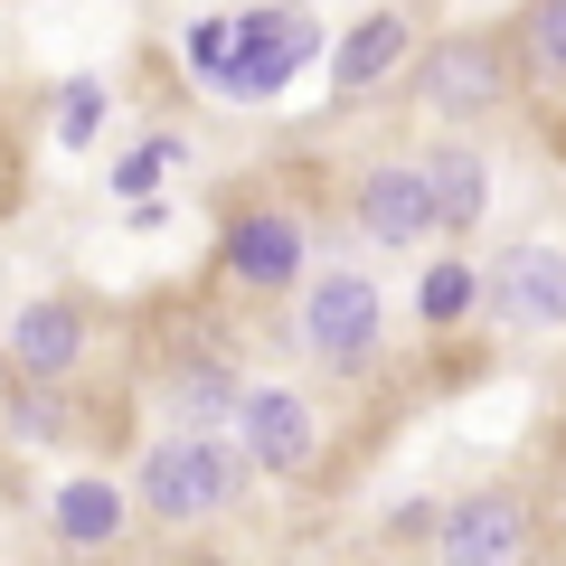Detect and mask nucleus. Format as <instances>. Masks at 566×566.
Wrapping results in <instances>:
<instances>
[{
	"mask_svg": "<svg viewBox=\"0 0 566 566\" xmlns=\"http://www.w3.org/2000/svg\"><path fill=\"white\" fill-rule=\"evenodd\" d=\"M237 434H245V463L274 472V482L312 472V453H322V416H312V397H293V387H245Z\"/></svg>",
	"mask_w": 566,
	"mask_h": 566,
	"instance_id": "0eeeda50",
	"label": "nucleus"
},
{
	"mask_svg": "<svg viewBox=\"0 0 566 566\" xmlns=\"http://www.w3.org/2000/svg\"><path fill=\"white\" fill-rule=\"evenodd\" d=\"M245 444H227V434H170V444H151L142 453V520H170V528H189V520H218V510H237V491H245Z\"/></svg>",
	"mask_w": 566,
	"mask_h": 566,
	"instance_id": "f257e3e1",
	"label": "nucleus"
},
{
	"mask_svg": "<svg viewBox=\"0 0 566 566\" xmlns=\"http://www.w3.org/2000/svg\"><path fill=\"white\" fill-rule=\"evenodd\" d=\"M170 151H180V142H133V151L114 161V189H123V199H151V180H161Z\"/></svg>",
	"mask_w": 566,
	"mask_h": 566,
	"instance_id": "6ab92c4d",
	"label": "nucleus"
},
{
	"mask_svg": "<svg viewBox=\"0 0 566 566\" xmlns=\"http://www.w3.org/2000/svg\"><path fill=\"white\" fill-rule=\"evenodd\" d=\"M472 293H482V283H472V264H424V283H416V312H424V322H434V331H453V322H463V312H472Z\"/></svg>",
	"mask_w": 566,
	"mask_h": 566,
	"instance_id": "4468645a",
	"label": "nucleus"
},
{
	"mask_svg": "<svg viewBox=\"0 0 566 566\" xmlns=\"http://www.w3.org/2000/svg\"><path fill=\"white\" fill-rule=\"evenodd\" d=\"M123 520H133V501H123L104 472H66V482L48 491V528H57L66 547H114Z\"/></svg>",
	"mask_w": 566,
	"mask_h": 566,
	"instance_id": "f8f14e48",
	"label": "nucleus"
},
{
	"mask_svg": "<svg viewBox=\"0 0 566 566\" xmlns=\"http://www.w3.org/2000/svg\"><path fill=\"white\" fill-rule=\"evenodd\" d=\"M424 199H434V227H444V237H472V227H482V208H491L482 151H463V142L424 151Z\"/></svg>",
	"mask_w": 566,
	"mask_h": 566,
	"instance_id": "ddd939ff",
	"label": "nucleus"
},
{
	"mask_svg": "<svg viewBox=\"0 0 566 566\" xmlns=\"http://www.w3.org/2000/svg\"><path fill=\"white\" fill-rule=\"evenodd\" d=\"M378 340H387V303H378L368 274H322L303 293V349L322 368H368Z\"/></svg>",
	"mask_w": 566,
	"mask_h": 566,
	"instance_id": "20e7f679",
	"label": "nucleus"
},
{
	"mask_svg": "<svg viewBox=\"0 0 566 566\" xmlns=\"http://www.w3.org/2000/svg\"><path fill=\"white\" fill-rule=\"evenodd\" d=\"M199 566H208V557H199Z\"/></svg>",
	"mask_w": 566,
	"mask_h": 566,
	"instance_id": "412c9836",
	"label": "nucleus"
},
{
	"mask_svg": "<svg viewBox=\"0 0 566 566\" xmlns=\"http://www.w3.org/2000/svg\"><path fill=\"white\" fill-rule=\"evenodd\" d=\"M76 359H85V312L76 303H29L20 322H10V368H20L29 387H57Z\"/></svg>",
	"mask_w": 566,
	"mask_h": 566,
	"instance_id": "1a4fd4ad",
	"label": "nucleus"
},
{
	"mask_svg": "<svg viewBox=\"0 0 566 566\" xmlns=\"http://www.w3.org/2000/svg\"><path fill=\"white\" fill-rule=\"evenodd\" d=\"M501 303L520 331H566V245H510Z\"/></svg>",
	"mask_w": 566,
	"mask_h": 566,
	"instance_id": "9b49d317",
	"label": "nucleus"
},
{
	"mask_svg": "<svg viewBox=\"0 0 566 566\" xmlns=\"http://www.w3.org/2000/svg\"><path fill=\"white\" fill-rule=\"evenodd\" d=\"M312 57H322V20L312 10H237V57H227L218 95L264 104V95H283V85L303 76Z\"/></svg>",
	"mask_w": 566,
	"mask_h": 566,
	"instance_id": "f03ea898",
	"label": "nucleus"
},
{
	"mask_svg": "<svg viewBox=\"0 0 566 566\" xmlns=\"http://www.w3.org/2000/svg\"><path fill=\"white\" fill-rule=\"evenodd\" d=\"M180 57H189V76H199V85H218L227 57H237V20H199V29L180 39Z\"/></svg>",
	"mask_w": 566,
	"mask_h": 566,
	"instance_id": "dca6fc26",
	"label": "nucleus"
},
{
	"mask_svg": "<svg viewBox=\"0 0 566 566\" xmlns=\"http://www.w3.org/2000/svg\"><path fill=\"white\" fill-rule=\"evenodd\" d=\"M406 48H416L406 10H368V20L331 48V95H368V85H387V76L406 66Z\"/></svg>",
	"mask_w": 566,
	"mask_h": 566,
	"instance_id": "9d476101",
	"label": "nucleus"
},
{
	"mask_svg": "<svg viewBox=\"0 0 566 566\" xmlns=\"http://www.w3.org/2000/svg\"><path fill=\"white\" fill-rule=\"evenodd\" d=\"M95 133H104V85H95V76H76V85L57 95V142H66V151H85Z\"/></svg>",
	"mask_w": 566,
	"mask_h": 566,
	"instance_id": "2eb2a0df",
	"label": "nucleus"
},
{
	"mask_svg": "<svg viewBox=\"0 0 566 566\" xmlns=\"http://www.w3.org/2000/svg\"><path fill=\"white\" fill-rule=\"evenodd\" d=\"M303 255H312V237H303L293 208H237L218 227V274L245 283V293H283V283L303 274Z\"/></svg>",
	"mask_w": 566,
	"mask_h": 566,
	"instance_id": "39448f33",
	"label": "nucleus"
},
{
	"mask_svg": "<svg viewBox=\"0 0 566 566\" xmlns=\"http://www.w3.org/2000/svg\"><path fill=\"white\" fill-rule=\"evenodd\" d=\"M510 95V57H501V39H472V29H453L444 48H424L416 57V104L434 123H472V114H491V104Z\"/></svg>",
	"mask_w": 566,
	"mask_h": 566,
	"instance_id": "7ed1b4c3",
	"label": "nucleus"
},
{
	"mask_svg": "<svg viewBox=\"0 0 566 566\" xmlns=\"http://www.w3.org/2000/svg\"><path fill=\"white\" fill-rule=\"evenodd\" d=\"M10 378H20V368H10V340H0V406H10Z\"/></svg>",
	"mask_w": 566,
	"mask_h": 566,
	"instance_id": "aec40b11",
	"label": "nucleus"
},
{
	"mask_svg": "<svg viewBox=\"0 0 566 566\" xmlns=\"http://www.w3.org/2000/svg\"><path fill=\"white\" fill-rule=\"evenodd\" d=\"M359 227H368V245H416V237H434L424 161H368V170H359Z\"/></svg>",
	"mask_w": 566,
	"mask_h": 566,
	"instance_id": "6e6552de",
	"label": "nucleus"
},
{
	"mask_svg": "<svg viewBox=\"0 0 566 566\" xmlns=\"http://www.w3.org/2000/svg\"><path fill=\"white\" fill-rule=\"evenodd\" d=\"M528 57L547 66V76H566V0H528Z\"/></svg>",
	"mask_w": 566,
	"mask_h": 566,
	"instance_id": "f3484780",
	"label": "nucleus"
},
{
	"mask_svg": "<svg viewBox=\"0 0 566 566\" xmlns=\"http://www.w3.org/2000/svg\"><path fill=\"white\" fill-rule=\"evenodd\" d=\"M528 501L520 491H463V501L434 520V557L444 566H520L528 557Z\"/></svg>",
	"mask_w": 566,
	"mask_h": 566,
	"instance_id": "423d86ee",
	"label": "nucleus"
},
{
	"mask_svg": "<svg viewBox=\"0 0 566 566\" xmlns=\"http://www.w3.org/2000/svg\"><path fill=\"white\" fill-rule=\"evenodd\" d=\"M180 406H189V416H237L245 387L227 378V368H189V378H180Z\"/></svg>",
	"mask_w": 566,
	"mask_h": 566,
	"instance_id": "a211bd4d",
	"label": "nucleus"
}]
</instances>
